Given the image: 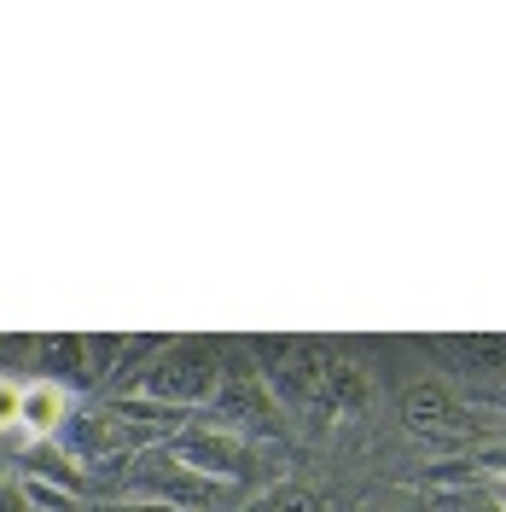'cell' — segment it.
<instances>
[{
	"instance_id": "6da1fadb",
	"label": "cell",
	"mask_w": 506,
	"mask_h": 512,
	"mask_svg": "<svg viewBox=\"0 0 506 512\" xmlns=\"http://www.w3.org/2000/svg\"><path fill=\"white\" fill-rule=\"evenodd\" d=\"M227 350L216 338H163V350L140 367V379L128 384V396L140 402H158V408H210L216 396V379H222Z\"/></svg>"
},
{
	"instance_id": "7a4b0ae2",
	"label": "cell",
	"mask_w": 506,
	"mask_h": 512,
	"mask_svg": "<svg viewBox=\"0 0 506 512\" xmlns=\"http://www.w3.org/2000/svg\"><path fill=\"white\" fill-rule=\"evenodd\" d=\"M117 495H123V501H158V507H175V512H233L239 507V489L192 472L187 460L169 454V443L134 454L123 466Z\"/></svg>"
},
{
	"instance_id": "3957f363",
	"label": "cell",
	"mask_w": 506,
	"mask_h": 512,
	"mask_svg": "<svg viewBox=\"0 0 506 512\" xmlns=\"http://www.w3.org/2000/svg\"><path fill=\"white\" fill-rule=\"evenodd\" d=\"M53 443L70 460H88V466H128L134 454L169 443V431L152 425V419H134L117 396H105L94 408H70V419H64V431Z\"/></svg>"
},
{
	"instance_id": "277c9868",
	"label": "cell",
	"mask_w": 506,
	"mask_h": 512,
	"mask_svg": "<svg viewBox=\"0 0 506 512\" xmlns=\"http://www.w3.org/2000/svg\"><path fill=\"white\" fill-rule=\"evenodd\" d=\"M251 361H256V373H262V384L274 390L280 414H320L332 350H320L315 338H256Z\"/></svg>"
},
{
	"instance_id": "5b68a950",
	"label": "cell",
	"mask_w": 506,
	"mask_h": 512,
	"mask_svg": "<svg viewBox=\"0 0 506 512\" xmlns=\"http://www.w3.org/2000/svg\"><path fill=\"white\" fill-rule=\"evenodd\" d=\"M210 414H216V425L239 431L245 443H274V437L285 431L280 402H274V390L262 384L256 361L245 350H239V355L227 350L222 379H216V396H210Z\"/></svg>"
},
{
	"instance_id": "8992f818",
	"label": "cell",
	"mask_w": 506,
	"mask_h": 512,
	"mask_svg": "<svg viewBox=\"0 0 506 512\" xmlns=\"http://www.w3.org/2000/svg\"><path fill=\"white\" fill-rule=\"evenodd\" d=\"M169 454L187 460L192 472H204V478L239 489V495L262 478V454H256V443H245L239 431H227V425H216V419H187V425L169 437Z\"/></svg>"
},
{
	"instance_id": "52a82bcc",
	"label": "cell",
	"mask_w": 506,
	"mask_h": 512,
	"mask_svg": "<svg viewBox=\"0 0 506 512\" xmlns=\"http://www.w3.org/2000/svg\"><path fill=\"white\" fill-rule=\"evenodd\" d=\"M70 419V390L53 379H24V402H18V437L24 443H53Z\"/></svg>"
},
{
	"instance_id": "ba28073f",
	"label": "cell",
	"mask_w": 506,
	"mask_h": 512,
	"mask_svg": "<svg viewBox=\"0 0 506 512\" xmlns=\"http://www.w3.org/2000/svg\"><path fill=\"white\" fill-rule=\"evenodd\" d=\"M35 361H41L35 379H53L59 390H94V355H88V338H82V332L41 338V344H35Z\"/></svg>"
},
{
	"instance_id": "9c48e42d",
	"label": "cell",
	"mask_w": 506,
	"mask_h": 512,
	"mask_svg": "<svg viewBox=\"0 0 506 512\" xmlns=\"http://www.w3.org/2000/svg\"><path fill=\"white\" fill-rule=\"evenodd\" d=\"M373 396H379V384H373V373H367L361 361H349V355H332V361H326V396H320V414L355 419V414L373 408Z\"/></svg>"
},
{
	"instance_id": "30bf717a",
	"label": "cell",
	"mask_w": 506,
	"mask_h": 512,
	"mask_svg": "<svg viewBox=\"0 0 506 512\" xmlns=\"http://www.w3.org/2000/svg\"><path fill=\"white\" fill-rule=\"evenodd\" d=\"M18 478H35V483H53V489H70V495H82L88 478H82V466L64 454L59 443H24V460H18Z\"/></svg>"
},
{
	"instance_id": "8fae6325",
	"label": "cell",
	"mask_w": 506,
	"mask_h": 512,
	"mask_svg": "<svg viewBox=\"0 0 506 512\" xmlns=\"http://www.w3.org/2000/svg\"><path fill=\"white\" fill-rule=\"evenodd\" d=\"M245 512H332V495L303 478H280V483H262L245 501Z\"/></svg>"
},
{
	"instance_id": "7c38bea8",
	"label": "cell",
	"mask_w": 506,
	"mask_h": 512,
	"mask_svg": "<svg viewBox=\"0 0 506 512\" xmlns=\"http://www.w3.org/2000/svg\"><path fill=\"white\" fill-rule=\"evenodd\" d=\"M437 350L454 361V373L466 379H489V373H506V338H443Z\"/></svg>"
},
{
	"instance_id": "4fadbf2b",
	"label": "cell",
	"mask_w": 506,
	"mask_h": 512,
	"mask_svg": "<svg viewBox=\"0 0 506 512\" xmlns=\"http://www.w3.org/2000/svg\"><path fill=\"white\" fill-rule=\"evenodd\" d=\"M18 402H24V379L0 373V437H18Z\"/></svg>"
},
{
	"instance_id": "5bb4252c",
	"label": "cell",
	"mask_w": 506,
	"mask_h": 512,
	"mask_svg": "<svg viewBox=\"0 0 506 512\" xmlns=\"http://www.w3.org/2000/svg\"><path fill=\"white\" fill-rule=\"evenodd\" d=\"M0 512H30V495L18 478H0Z\"/></svg>"
},
{
	"instance_id": "9a60e30c",
	"label": "cell",
	"mask_w": 506,
	"mask_h": 512,
	"mask_svg": "<svg viewBox=\"0 0 506 512\" xmlns=\"http://www.w3.org/2000/svg\"><path fill=\"white\" fill-rule=\"evenodd\" d=\"M88 512H175V507H158V501H105V507H88Z\"/></svg>"
},
{
	"instance_id": "2e32d148",
	"label": "cell",
	"mask_w": 506,
	"mask_h": 512,
	"mask_svg": "<svg viewBox=\"0 0 506 512\" xmlns=\"http://www.w3.org/2000/svg\"><path fill=\"white\" fill-rule=\"evenodd\" d=\"M454 512H501V507L489 501V489H483V495H472V489H466V495L454 501Z\"/></svg>"
},
{
	"instance_id": "e0dca14e",
	"label": "cell",
	"mask_w": 506,
	"mask_h": 512,
	"mask_svg": "<svg viewBox=\"0 0 506 512\" xmlns=\"http://www.w3.org/2000/svg\"><path fill=\"white\" fill-rule=\"evenodd\" d=\"M489 501H495V507L506 512V478H501V483H489Z\"/></svg>"
},
{
	"instance_id": "ac0fdd59",
	"label": "cell",
	"mask_w": 506,
	"mask_h": 512,
	"mask_svg": "<svg viewBox=\"0 0 506 512\" xmlns=\"http://www.w3.org/2000/svg\"><path fill=\"white\" fill-rule=\"evenodd\" d=\"M408 512H443V507H437V501H413Z\"/></svg>"
}]
</instances>
